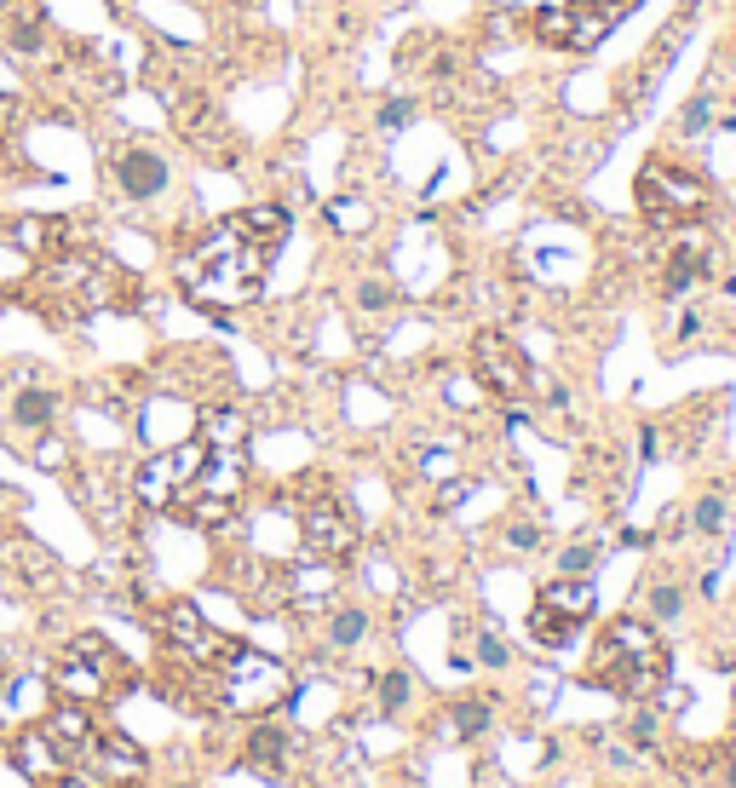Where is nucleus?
<instances>
[{
    "instance_id": "f257e3e1",
    "label": "nucleus",
    "mask_w": 736,
    "mask_h": 788,
    "mask_svg": "<svg viewBox=\"0 0 736 788\" xmlns=\"http://www.w3.org/2000/svg\"><path fill=\"white\" fill-rule=\"evenodd\" d=\"M271 254L276 242L253 236L236 213L219 219L213 231L179 259V288L190 305L202 311H242V305L259 300V288L271 277Z\"/></svg>"
},
{
    "instance_id": "f03ea898",
    "label": "nucleus",
    "mask_w": 736,
    "mask_h": 788,
    "mask_svg": "<svg viewBox=\"0 0 736 788\" xmlns=\"http://www.w3.org/2000/svg\"><path fill=\"white\" fill-rule=\"evenodd\" d=\"M587 679L604 685L616 696H650L662 691L667 679V650H662V633L656 622H639V616H616V622L598 633L593 656H587Z\"/></svg>"
},
{
    "instance_id": "7ed1b4c3",
    "label": "nucleus",
    "mask_w": 736,
    "mask_h": 788,
    "mask_svg": "<svg viewBox=\"0 0 736 788\" xmlns=\"http://www.w3.org/2000/svg\"><path fill=\"white\" fill-rule=\"evenodd\" d=\"M133 685H138L133 662H127L110 639H98V633L69 639V650L58 656V668H52V691L64 696V702H81V708L115 702V696L133 691Z\"/></svg>"
},
{
    "instance_id": "20e7f679",
    "label": "nucleus",
    "mask_w": 736,
    "mask_h": 788,
    "mask_svg": "<svg viewBox=\"0 0 736 788\" xmlns=\"http://www.w3.org/2000/svg\"><path fill=\"white\" fill-rule=\"evenodd\" d=\"M294 691V679H288V668L276 662V656H265V650H248V645H230L225 662L213 668V702L225 708V714H271L282 696Z\"/></svg>"
},
{
    "instance_id": "39448f33",
    "label": "nucleus",
    "mask_w": 736,
    "mask_h": 788,
    "mask_svg": "<svg viewBox=\"0 0 736 788\" xmlns=\"http://www.w3.org/2000/svg\"><path fill=\"white\" fill-rule=\"evenodd\" d=\"M242 495H248V455L242 449H207L173 507L196 530H219V524H230V512L242 507Z\"/></svg>"
},
{
    "instance_id": "423d86ee",
    "label": "nucleus",
    "mask_w": 736,
    "mask_h": 788,
    "mask_svg": "<svg viewBox=\"0 0 736 788\" xmlns=\"http://www.w3.org/2000/svg\"><path fill=\"white\" fill-rule=\"evenodd\" d=\"M713 190L690 173V167H673V162H650L639 173V208L650 225H696L708 213Z\"/></svg>"
},
{
    "instance_id": "0eeeda50",
    "label": "nucleus",
    "mask_w": 736,
    "mask_h": 788,
    "mask_svg": "<svg viewBox=\"0 0 736 788\" xmlns=\"http://www.w3.org/2000/svg\"><path fill=\"white\" fill-rule=\"evenodd\" d=\"M299 535H305V553L322 558V564H345V558L357 553V518H351V507L345 501H334V495H311L305 501V518H299Z\"/></svg>"
},
{
    "instance_id": "6e6552de",
    "label": "nucleus",
    "mask_w": 736,
    "mask_h": 788,
    "mask_svg": "<svg viewBox=\"0 0 736 788\" xmlns=\"http://www.w3.org/2000/svg\"><path fill=\"white\" fill-rule=\"evenodd\" d=\"M472 369H478L483 392H495L501 403H524L529 397V357L495 328H483L472 340Z\"/></svg>"
},
{
    "instance_id": "1a4fd4ad",
    "label": "nucleus",
    "mask_w": 736,
    "mask_h": 788,
    "mask_svg": "<svg viewBox=\"0 0 736 788\" xmlns=\"http://www.w3.org/2000/svg\"><path fill=\"white\" fill-rule=\"evenodd\" d=\"M202 443H173V449H161V455H150V461L138 466V501L144 507H173L179 501V489L190 484V472L202 466Z\"/></svg>"
},
{
    "instance_id": "9d476101",
    "label": "nucleus",
    "mask_w": 736,
    "mask_h": 788,
    "mask_svg": "<svg viewBox=\"0 0 736 788\" xmlns=\"http://www.w3.org/2000/svg\"><path fill=\"white\" fill-rule=\"evenodd\" d=\"M161 639L173 650H184V656H196L202 668H219L225 662V650H230V639L225 633H213V627L202 622V610L190 599H173L167 604V616H161Z\"/></svg>"
},
{
    "instance_id": "9b49d317",
    "label": "nucleus",
    "mask_w": 736,
    "mask_h": 788,
    "mask_svg": "<svg viewBox=\"0 0 736 788\" xmlns=\"http://www.w3.org/2000/svg\"><path fill=\"white\" fill-rule=\"evenodd\" d=\"M167 162H161V150L150 144H127V150H115L110 156V185L127 196V202H156L161 190H167Z\"/></svg>"
},
{
    "instance_id": "f8f14e48",
    "label": "nucleus",
    "mask_w": 736,
    "mask_h": 788,
    "mask_svg": "<svg viewBox=\"0 0 736 788\" xmlns=\"http://www.w3.org/2000/svg\"><path fill=\"white\" fill-rule=\"evenodd\" d=\"M138 771H144V754H138V742H127L121 731H98L87 742V754H81V771L75 777H92V783H133Z\"/></svg>"
},
{
    "instance_id": "ddd939ff",
    "label": "nucleus",
    "mask_w": 736,
    "mask_h": 788,
    "mask_svg": "<svg viewBox=\"0 0 736 788\" xmlns=\"http://www.w3.org/2000/svg\"><path fill=\"white\" fill-rule=\"evenodd\" d=\"M288 760H294V737H288L282 725H253L248 748H242V765H248L253 777L282 783V777H288Z\"/></svg>"
},
{
    "instance_id": "4468645a",
    "label": "nucleus",
    "mask_w": 736,
    "mask_h": 788,
    "mask_svg": "<svg viewBox=\"0 0 736 788\" xmlns=\"http://www.w3.org/2000/svg\"><path fill=\"white\" fill-rule=\"evenodd\" d=\"M604 12H564V6H547L541 18H535V35L552 41V47H593L598 35H604Z\"/></svg>"
},
{
    "instance_id": "2eb2a0df",
    "label": "nucleus",
    "mask_w": 736,
    "mask_h": 788,
    "mask_svg": "<svg viewBox=\"0 0 736 788\" xmlns=\"http://www.w3.org/2000/svg\"><path fill=\"white\" fill-rule=\"evenodd\" d=\"M541 610H552V616H564L570 627H581L587 616H593V604H598V587L587 576H558V581H547L541 587Z\"/></svg>"
},
{
    "instance_id": "dca6fc26",
    "label": "nucleus",
    "mask_w": 736,
    "mask_h": 788,
    "mask_svg": "<svg viewBox=\"0 0 736 788\" xmlns=\"http://www.w3.org/2000/svg\"><path fill=\"white\" fill-rule=\"evenodd\" d=\"M46 691H52V679H12V685H0V719L35 725L46 714Z\"/></svg>"
},
{
    "instance_id": "f3484780",
    "label": "nucleus",
    "mask_w": 736,
    "mask_h": 788,
    "mask_svg": "<svg viewBox=\"0 0 736 788\" xmlns=\"http://www.w3.org/2000/svg\"><path fill=\"white\" fill-rule=\"evenodd\" d=\"M196 443L202 449H242L248 443V415L242 409H202L196 415Z\"/></svg>"
},
{
    "instance_id": "a211bd4d",
    "label": "nucleus",
    "mask_w": 736,
    "mask_h": 788,
    "mask_svg": "<svg viewBox=\"0 0 736 788\" xmlns=\"http://www.w3.org/2000/svg\"><path fill=\"white\" fill-rule=\"evenodd\" d=\"M52 415H58V397L46 392V386H23V392L12 397V426H18V432H46Z\"/></svg>"
},
{
    "instance_id": "6ab92c4d",
    "label": "nucleus",
    "mask_w": 736,
    "mask_h": 788,
    "mask_svg": "<svg viewBox=\"0 0 736 788\" xmlns=\"http://www.w3.org/2000/svg\"><path fill=\"white\" fill-rule=\"evenodd\" d=\"M702 271H708V248H702L696 236H685V242L673 248V259H667V294H685Z\"/></svg>"
},
{
    "instance_id": "aec40b11",
    "label": "nucleus",
    "mask_w": 736,
    "mask_h": 788,
    "mask_svg": "<svg viewBox=\"0 0 736 788\" xmlns=\"http://www.w3.org/2000/svg\"><path fill=\"white\" fill-rule=\"evenodd\" d=\"M489 731V702H478V696H460L455 708H449V719H443V737L449 742H466V737H483Z\"/></svg>"
},
{
    "instance_id": "412c9836",
    "label": "nucleus",
    "mask_w": 736,
    "mask_h": 788,
    "mask_svg": "<svg viewBox=\"0 0 736 788\" xmlns=\"http://www.w3.org/2000/svg\"><path fill=\"white\" fill-rule=\"evenodd\" d=\"M725 524H731V501H725L719 489H708V495L690 507V530H696V535H719Z\"/></svg>"
},
{
    "instance_id": "4be33fe9",
    "label": "nucleus",
    "mask_w": 736,
    "mask_h": 788,
    "mask_svg": "<svg viewBox=\"0 0 736 788\" xmlns=\"http://www.w3.org/2000/svg\"><path fill=\"white\" fill-rule=\"evenodd\" d=\"M529 639H535V645H547V650H564L575 639V627L564 622V616H552V610H541V604H535V610H529Z\"/></svg>"
},
{
    "instance_id": "5701e85b",
    "label": "nucleus",
    "mask_w": 736,
    "mask_h": 788,
    "mask_svg": "<svg viewBox=\"0 0 736 788\" xmlns=\"http://www.w3.org/2000/svg\"><path fill=\"white\" fill-rule=\"evenodd\" d=\"M685 616V587L679 581H656L650 587V622H679Z\"/></svg>"
},
{
    "instance_id": "b1692460",
    "label": "nucleus",
    "mask_w": 736,
    "mask_h": 788,
    "mask_svg": "<svg viewBox=\"0 0 736 788\" xmlns=\"http://www.w3.org/2000/svg\"><path fill=\"white\" fill-rule=\"evenodd\" d=\"M328 639H334V645H363L368 639V616L363 610H357V604H351V610H334V622H328Z\"/></svg>"
},
{
    "instance_id": "393cba45",
    "label": "nucleus",
    "mask_w": 736,
    "mask_h": 788,
    "mask_svg": "<svg viewBox=\"0 0 736 788\" xmlns=\"http://www.w3.org/2000/svg\"><path fill=\"white\" fill-rule=\"evenodd\" d=\"M409 696H414V679L403 668L380 673V708H386V714H403V708H409Z\"/></svg>"
},
{
    "instance_id": "a878e982",
    "label": "nucleus",
    "mask_w": 736,
    "mask_h": 788,
    "mask_svg": "<svg viewBox=\"0 0 736 788\" xmlns=\"http://www.w3.org/2000/svg\"><path fill=\"white\" fill-rule=\"evenodd\" d=\"M328 225H334V231H363V225H368V208H363V202H345V196H340V202H328Z\"/></svg>"
},
{
    "instance_id": "bb28decb",
    "label": "nucleus",
    "mask_w": 736,
    "mask_h": 788,
    "mask_svg": "<svg viewBox=\"0 0 736 788\" xmlns=\"http://www.w3.org/2000/svg\"><path fill=\"white\" fill-rule=\"evenodd\" d=\"M357 305H363V311H391V305H397V288L380 277H368L363 288H357Z\"/></svg>"
},
{
    "instance_id": "cd10ccee",
    "label": "nucleus",
    "mask_w": 736,
    "mask_h": 788,
    "mask_svg": "<svg viewBox=\"0 0 736 788\" xmlns=\"http://www.w3.org/2000/svg\"><path fill=\"white\" fill-rule=\"evenodd\" d=\"M598 564V547L593 541H581V547H564V576H587Z\"/></svg>"
},
{
    "instance_id": "c85d7f7f",
    "label": "nucleus",
    "mask_w": 736,
    "mask_h": 788,
    "mask_svg": "<svg viewBox=\"0 0 736 788\" xmlns=\"http://www.w3.org/2000/svg\"><path fill=\"white\" fill-rule=\"evenodd\" d=\"M708 116H713V93L690 98V110H685V133H702V127H708Z\"/></svg>"
},
{
    "instance_id": "c756f323",
    "label": "nucleus",
    "mask_w": 736,
    "mask_h": 788,
    "mask_svg": "<svg viewBox=\"0 0 736 788\" xmlns=\"http://www.w3.org/2000/svg\"><path fill=\"white\" fill-rule=\"evenodd\" d=\"M478 662L483 668H506V645L495 639V633H478Z\"/></svg>"
},
{
    "instance_id": "7c9ffc66",
    "label": "nucleus",
    "mask_w": 736,
    "mask_h": 788,
    "mask_svg": "<svg viewBox=\"0 0 736 788\" xmlns=\"http://www.w3.org/2000/svg\"><path fill=\"white\" fill-rule=\"evenodd\" d=\"M409 121H414V104H409V98H391L386 110H380V127H409Z\"/></svg>"
},
{
    "instance_id": "2f4dec72",
    "label": "nucleus",
    "mask_w": 736,
    "mask_h": 788,
    "mask_svg": "<svg viewBox=\"0 0 736 788\" xmlns=\"http://www.w3.org/2000/svg\"><path fill=\"white\" fill-rule=\"evenodd\" d=\"M512 547H541V530H535V524H518V530H512Z\"/></svg>"
},
{
    "instance_id": "473e14b6",
    "label": "nucleus",
    "mask_w": 736,
    "mask_h": 788,
    "mask_svg": "<svg viewBox=\"0 0 736 788\" xmlns=\"http://www.w3.org/2000/svg\"><path fill=\"white\" fill-rule=\"evenodd\" d=\"M725 788H736V754L725 760Z\"/></svg>"
},
{
    "instance_id": "72a5a7b5",
    "label": "nucleus",
    "mask_w": 736,
    "mask_h": 788,
    "mask_svg": "<svg viewBox=\"0 0 736 788\" xmlns=\"http://www.w3.org/2000/svg\"><path fill=\"white\" fill-rule=\"evenodd\" d=\"M0 121H6V98H0Z\"/></svg>"
}]
</instances>
